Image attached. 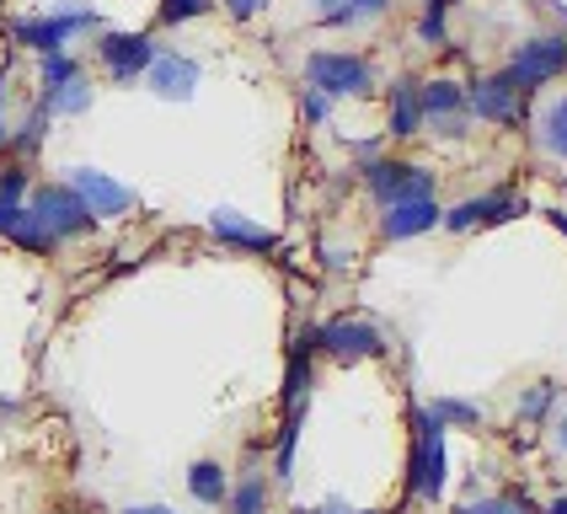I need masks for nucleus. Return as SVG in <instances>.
<instances>
[{"label":"nucleus","instance_id":"nucleus-1","mask_svg":"<svg viewBox=\"0 0 567 514\" xmlns=\"http://www.w3.org/2000/svg\"><path fill=\"white\" fill-rule=\"evenodd\" d=\"M412 423H417V440H412V461H408V493L423 498V504H434L444 493V472H450V461H444V423L429 408H417Z\"/></svg>","mask_w":567,"mask_h":514},{"label":"nucleus","instance_id":"nucleus-2","mask_svg":"<svg viewBox=\"0 0 567 514\" xmlns=\"http://www.w3.org/2000/svg\"><path fill=\"white\" fill-rule=\"evenodd\" d=\"M306 86L321 92L327 102H332V96H364L375 86V70H370V60H359V54H332V49H321V54L306 60Z\"/></svg>","mask_w":567,"mask_h":514},{"label":"nucleus","instance_id":"nucleus-3","mask_svg":"<svg viewBox=\"0 0 567 514\" xmlns=\"http://www.w3.org/2000/svg\"><path fill=\"white\" fill-rule=\"evenodd\" d=\"M32 215L43 220V230L54 236V241H70V236H86L96 225V215L81 204V193L70 188V183H43V188L32 193V204H28Z\"/></svg>","mask_w":567,"mask_h":514},{"label":"nucleus","instance_id":"nucleus-4","mask_svg":"<svg viewBox=\"0 0 567 514\" xmlns=\"http://www.w3.org/2000/svg\"><path fill=\"white\" fill-rule=\"evenodd\" d=\"M567 70V38L563 32H546V38H530V43H519V54L508 60V81L519 86V96L540 92L546 81H557Z\"/></svg>","mask_w":567,"mask_h":514},{"label":"nucleus","instance_id":"nucleus-5","mask_svg":"<svg viewBox=\"0 0 567 514\" xmlns=\"http://www.w3.org/2000/svg\"><path fill=\"white\" fill-rule=\"evenodd\" d=\"M364 183L380 204H408V198H434V172L429 166H408V161H370Z\"/></svg>","mask_w":567,"mask_h":514},{"label":"nucleus","instance_id":"nucleus-6","mask_svg":"<svg viewBox=\"0 0 567 514\" xmlns=\"http://www.w3.org/2000/svg\"><path fill=\"white\" fill-rule=\"evenodd\" d=\"M311 338H316V349L343 359V364L385 353V338H380L375 321H321V327H311Z\"/></svg>","mask_w":567,"mask_h":514},{"label":"nucleus","instance_id":"nucleus-7","mask_svg":"<svg viewBox=\"0 0 567 514\" xmlns=\"http://www.w3.org/2000/svg\"><path fill=\"white\" fill-rule=\"evenodd\" d=\"M417 102H423V124H434V134L444 140H455V134H466V86H455V81H429V86H417Z\"/></svg>","mask_w":567,"mask_h":514},{"label":"nucleus","instance_id":"nucleus-8","mask_svg":"<svg viewBox=\"0 0 567 514\" xmlns=\"http://www.w3.org/2000/svg\"><path fill=\"white\" fill-rule=\"evenodd\" d=\"M81 28H96V11H60V17H32V22H17V43H28V49H38V54H60L64 43L75 38Z\"/></svg>","mask_w":567,"mask_h":514},{"label":"nucleus","instance_id":"nucleus-9","mask_svg":"<svg viewBox=\"0 0 567 514\" xmlns=\"http://www.w3.org/2000/svg\"><path fill=\"white\" fill-rule=\"evenodd\" d=\"M70 188L81 193V204L92 209L96 220H113V215H128L134 209V193L124 183H113L107 172H92V166H75L70 172Z\"/></svg>","mask_w":567,"mask_h":514},{"label":"nucleus","instance_id":"nucleus-10","mask_svg":"<svg viewBox=\"0 0 567 514\" xmlns=\"http://www.w3.org/2000/svg\"><path fill=\"white\" fill-rule=\"evenodd\" d=\"M466 107L487 124H519V86L508 81V70L498 75H482L472 92H466Z\"/></svg>","mask_w":567,"mask_h":514},{"label":"nucleus","instance_id":"nucleus-11","mask_svg":"<svg viewBox=\"0 0 567 514\" xmlns=\"http://www.w3.org/2000/svg\"><path fill=\"white\" fill-rule=\"evenodd\" d=\"M96 49H102V64H107L118 81L145 75V70H151V60H156V43H151L145 32H107Z\"/></svg>","mask_w":567,"mask_h":514},{"label":"nucleus","instance_id":"nucleus-12","mask_svg":"<svg viewBox=\"0 0 567 514\" xmlns=\"http://www.w3.org/2000/svg\"><path fill=\"white\" fill-rule=\"evenodd\" d=\"M514 215H525V198H514V193H482V198H466L450 215H440V225L476 230V225H498V220H514Z\"/></svg>","mask_w":567,"mask_h":514},{"label":"nucleus","instance_id":"nucleus-13","mask_svg":"<svg viewBox=\"0 0 567 514\" xmlns=\"http://www.w3.org/2000/svg\"><path fill=\"white\" fill-rule=\"evenodd\" d=\"M145 81H151V92L166 96V102H188V96L198 92V81H204V70H198V60H188V54H156L151 70H145Z\"/></svg>","mask_w":567,"mask_h":514},{"label":"nucleus","instance_id":"nucleus-14","mask_svg":"<svg viewBox=\"0 0 567 514\" xmlns=\"http://www.w3.org/2000/svg\"><path fill=\"white\" fill-rule=\"evenodd\" d=\"M0 236L11 241V247H22V253H38V257H49L60 241L43 230V220L32 215L28 204H0Z\"/></svg>","mask_w":567,"mask_h":514},{"label":"nucleus","instance_id":"nucleus-15","mask_svg":"<svg viewBox=\"0 0 567 514\" xmlns=\"http://www.w3.org/2000/svg\"><path fill=\"white\" fill-rule=\"evenodd\" d=\"M434 225H440V204L434 198H408V204H391L380 215V236L385 241H412V236H423Z\"/></svg>","mask_w":567,"mask_h":514},{"label":"nucleus","instance_id":"nucleus-16","mask_svg":"<svg viewBox=\"0 0 567 514\" xmlns=\"http://www.w3.org/2000/svg\"><path fill=\"white\" fill-rule=\"evenodd\" d=\"M209 230H215L220 241H230V247H241V253H274V247H279V236H274V230L241 220L236 209H215V215H209Z\"/></svg>","mask_w":567,"mask_h":514},{"label":"nucleus","instance_id":"nucleus-17","mask_svg":"<svg viewBox=\"0 0 567 514\" xmlns=\"http://www.w3.org/2000/svg\"><path fill=\"white\" fill-rule=\"evenodd\" d=\"M417 128H423L417 86H412V81H396V92H391V134H396V140H412Z\"/></svg>","mask_w":567,"mask_h":514},{"label":"nucleus","instance_id":"nucleus-18","mask_svg":"<svg viewBox=\"0 0 567 514\" xmlns=\"http://www.w3.org/2000/svg\"><path fill=\"white\" fill-rule=\"evenodd\" d=\"M188 493L198 498V504H225V498H230V482H225V466H220V461H193Z\"/></svg>","mask_w":567,"mask_h":514},{"label":"nucleus","instance_id":"nucleus-19","mask_svg":"<svg viewBox=\"0 0 567 514\" xmlns=\"http://www.w3.org/2000/svg\"><path fill=\"white\" fill-rule=\"evenodd\" d=\"M38 107H43V113H86V107H92V86H86V75L64 81L60 92H43Z\"/></svg>","mask_w":567,"mask_h":514},{"label":"nucleus","instance_id":"nucleus-20","mask_svg":"<svg viewBox=\"0 0 567 514\" xmlns=\"http://www.w3.org/2000/svg\"><path fill=\"white\" fill-rule=\"evenodd\" d=\"M540 145H546L551 156L567 161V96H557V102L546 107V119H540Z\"/></svg>","mask_w":567,"mask_h":514},{"label":"nucleus","instance_id":"nucleus-21","mask_svg":"<svg viewBox=\"0 0 567 514\" xmlns=\"http://www.w3.org/2000/svg\"><path fill=\"white\" fill-rule=\"evenodd\" d=\"M230 514H268V487H262V477H241V487L230 493Z\"/></svg>","mask_w":567,"mask_h":514},{"label":"nucleus","instance_id":"nucleus-22","mask_svg":"<svg viewBox=\"0 0 567 514\" xmlns=\"http://www.w3.org/2000/svg\"><path fill=\"white\" fill-rule=\"evenodd\" d=\"M300 418H306V408H289V423H284L279 450H274V472H279V477H289V466H295V440H300Z\"/></svg>","mask_w":567,"mask_h":514},{"label":"nucleus","instance_id":"nucleus-23","mask_svg":"<svg viewBox=\"0 0 567 514\" xmlns=\"http://www.w3.org/2000/svg\"><path fill=\"white\" fill-rule=\"evenodd\" d=\"M429 413L440 418L444 429H450V423H461V429H476V423H482V408H472V402H455V397H440Z\"/></svg>","mask_w":567,"mask_h":514},{"label":"nucleus","instance_id":"nucleus-24","mask_svg":"<svg viewBox=\"0 0 567 514\" xmlns=\"http://www.w3.org/2000/svg\"><path fill=\"white\" fill-rule=\"evenodd\" d=\"M75 75H81V64L70 54H43V92H60L64 81H75Z\"/></svg>","mask_w":567,"mask_h":514},{"label":"nucleus","instance_id":"nucleus-25","mask_svg":"<svg viewBox=\"0 0 567 514\" xmlns=\"http://www.w3.org/2000/svg\"><path fill=\"white\" fill-rule=\"evenodd\" d=\"M209 11V0H161V22L166 28H183V22H193V17H204Z\"/></svg>","mask_w":567,"mask_h":514},{"label":"nucleus","instance_id":"nucleus-26","mask_svg":"<svg viewBox=\"0 0 567 514\" xmlns=\"http://www.w3.org/2000/svg\"><path fill=\"white\" fill-rule=\"evenodd\" d=\"M450 6H455V0H429V11H423V22H417L423 43H434V49L444 43V11H450Z\"/></svg>","mask_w":567,"mask_h":514},{"label":"nucleus","instance_id":"nucleus-27","mask_svg":"<svg viewBox=\"0 0 567 514\" xmlns=\"http://www.w3.org/2000/svg\"><path fill=\"white\" fill-rule=\"evenodd\" d=\"M557 402V386L551 381H540V386H530L525 391V402H519V418H546V408Z\"/></svg>","mask_w":567,"mask_h":514},{"label":"nucleus","instance_id":"nucleus-28","mask_svg":"<svg viewBox=\"0 0 567 514\" xmlns=\"http://www.w3.org/2000/svg\"><path fill=\"white\" fill-rule=\"evenodd\" d=\"M28 198V166H6L0 172V204H22Z\"/></svg>","mask_w":567,"mask_h":514},{"label":"nucleus","instance_id":"nucleus-29","mask_svg":"<svg viewBox=\"0 0 567 514\" xmlns=\"http://www.w3.org/2000/svg\"><path fill=\"white\" fill-rule=\"evenodd\" d=\"M43 124H49V113H43V107H32L28 128L17 134V151H22V156H28V151H38V140H43Z\"/></svg>","mask_w":567,"mask_h":514},{"label":"nucleus","instance_id":"nucleus-30","mask_svg":"<svg viewBox=\"0 0 567 514\" xmlns=\"http://www.w3.org/2000/svg\"><path fill=\"white\" fill-rule=\"evenodd\" d=\"M316 17H321V22H332V28H343V22H353V11H348L343 0H316Z\"/></svg>","mask_w":567,"mask_h":514},{"label":"nucleus","instance_id":"nucleus-31","mask_svg":"<svg viewBox=\"0 0 567 514\" xmlns=\"http://www.w3.org/2000/svg\"><path fill=\"white\" fill-rule=\"evenodd\" d=\"M525 510V504H514V498H482V504H466L461 514H514Z\"/></svg>","mask_w":567,"mask_h":514},{"label":"nucleus","instance_id":"nucleus-32","mask_svg":"<svg viewBox=\"0 0 567 514\" xmlns=\"http://www.w3.org/2000/svg\"><path fill=\"white\" fill-rule=\"evenodd\" d=\"M262 6H268V0H225V11H230L236 22H252V17L262 11Z\"/></svg>","mask_w":567,"mask_h":514},{"label":"nucleus","instance_id":"nucleus-33","mask_svg":"<svg viewBox=\"0 0 567 514\" xmlns=\"http://www.w3.org/2000/svg\"><path fill=\"white\" fill-rule=\"evenodd\" d=\"M343 6L353 11V17H380V11H385L391 0H343Z\"/></svg>","mask_w":567,"mask_h":514},{"label":"nucleus","instance_id":"nucleus-34","mask_svg":"<svg viewBox=\"0 0 567 514\" xmlns=\"http://www.w3.org/2000/svg\"><path fill=\"white\" fill-rule=\"evenodd\" d=\"M306 119H311V124H321V119H327V96H321V92L306 96Z\"/></svg>","mask_w":567,"mask_h":514},{"label":"nucleus","instance_id":"nucleus-35","mask_svg":"<svg viewBox=\"0 0 567 514\" xmlns=\"http://www.w3.org/2000/svg\"><path fill=\"white\" fill-rule=\"evenodd\" d=\"M124 514H172L166 504H134V510H124Z\"/></svg>","mask_w":567,"mask_h":514},{"label":"nucleus","instance_id":"nucleus-36","mask_svg":"<svg viewBox=\"0 0 567 514\" xmlns=\"http://www.w3.org/2000/svg\"><path fill=\"white\" fill-rule=\"evenodd\" d=\"M546 220H551V225H557V230L567 236V215H563V209H546Z\"/></svg>","mask_w":567,"mask_h":514},{"label":"nucleus","instance_id":"nucleus-37","mask_svg":"<svg viewBox=\"0 0 567 514\" xmlns=\"http://www.w3.org/2000/svg\"><path fill=\"white\" fill-rule=\"evenodd\" d=\"M557 450L567 455V413H563V423H557Z\"/></svg>","mask_w":567,"mask_h":514},{"label":"nucleus","instance_id":"nucleus-38","mask_svg":"<svg viewBox=\"0 0 567 514\" xmlns=\"http://www.w3.org/2000/svg\"><path fill=\"white\" fill-rule=\"evenodd\" d=\"M300 514H375V510H300Z\"/></svg>","mask_w":567,"mask_h":514},{"label":"nucleus","instance_id":"nucleus-39","mask_svg":"<svg viewBox=\"0 0 567 514\" xmlns=\"http://www.w3.org/2000/svg\"><path fill=\"white\" fill-rule=\"evenodd\" d=\"M546 514H567V493H563V498H557V504H551V510H546Z\"/></svg>","mask_w":567,"mask_h":514},{"label":"nucleus","instance_id":"nucleus-40","mask_svg":"<svg viewBox=\"0 0 567 514\" xmlns=\"http://www.w3.org/2000/svg\"><path fill=\"white\" fill-rule=\"evenodd\" d=\"M0 145H6V124H0Z\"/></svg>","mask_w":567,"mask_h":514},{"label":"nucleus","instance_id":"nucleus-41","mask_svg":"<svg viewBox=\"0 0 567 514\" xmlns=\"http://www.w3.org/2000/svg\"><path fill=\"white\" fill-rule=\"evenodd\" d=\"M514 514H530V504H525V510H514Z\"/></svg>","mask_w":567,"mask_h":514}]
</instances>
